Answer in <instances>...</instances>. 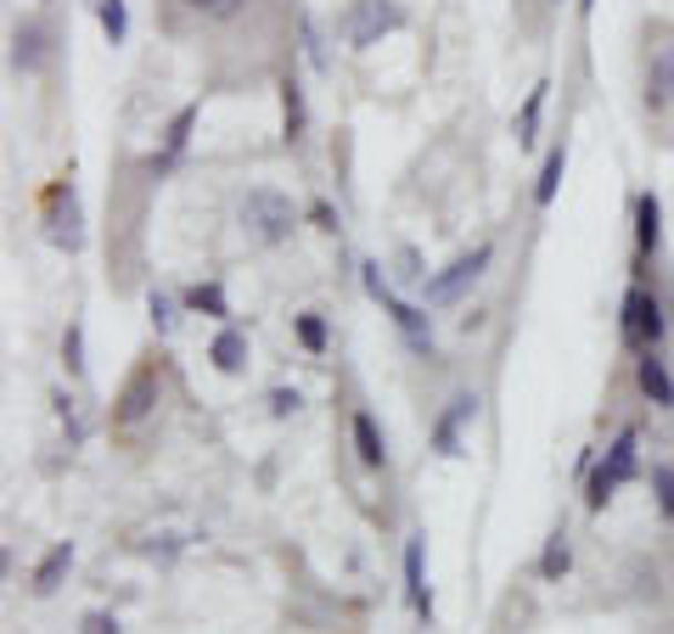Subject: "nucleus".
<instances>
[{
	"instance_id": "obj_1",
	"label": "nucleus",
	"mask_w": 674,
	"mask_h": 634,
	"mask_svg": "<svg viewBox=\"0 0 674 634\" xmlns=\"http://www.w3.org/2000/svg\"><path fill=\"white\" fill-rule=\"evenodd\" d=\"M635 472H641V432L624 427V432L607 443V456H602V461H590V472H584V505H590V511H602L624 483H635Z\"/></svg>"
},
{
	"instance_id": "obj_2",
	"label": "nucleus",
	"mask_w": 674,
	"mask_h": 634,
	"mask_svg": "<svg viewBox=\"0 0 674 634\" xmlns=\"http://www.w3.org/2000/svg\"><path fill=\"white\" fill-rule=\"evenodd\" d=\"M242 225L259 236V242H287L293 236V225H298V208H293V197L287 192H276V186H253L247 197H242Z\"/></svg>"
},
{
	"instance_id": "obj_3",
	"label": "nucleus",
	"mask_w": 674,
	"mask_h": 634,
	"mask_svg": "<svg viewBox=\"0 0 674 634\" xmlns=\"http://www.w3.org/2000/svg\"><path fill=\"white\" fill-rule=\"evenodd\" d=\"M489 258H494V242H478L472 253H456L445 269H439V276H428V282H421V298H428L433 309H445V304H456L478 276H483V269H489Z\"/></svg>"
},
{
	"instance_id": "obj_4",
	"label": "nucleus",
	"mask_w": 674,
	"mask_h": 634,
	"mask_svg": "<svg viewBox=\"0 0 674 634\" xmlns=\"http://www.w3.org/2000/svg\"><path fill=\"white\" fill-rule=\"evenodd\" d=\"M619 331H624V348H635V354L657 348V342H663V331H668L663 304H657L646 287H630V293H624V320H619Z\"/></svg>"
},
{
	"instance_id": "obj_5",
	"label": "nucleus",
	"mask_w": 674,
	"mask_h": 634,
	"mask_svg": "<svg viewBox=\"0 0 674 634\" xmlns=\"http://www.w3.org/2000/svg\"><path fill=\"white\" fill-rule=\"evenodd\" d=\"M394 29H405V7H399V0H355L349 18H344V34L360 51L377 45L382 34H394Z\"/></svg>"
},
{
	"instance_id": "obj_6",
	"label": "nucleus",
	"mask_w": 674,
	"mask_h": 634,
	"mask_svg": "<svg viewBox=\"0 0 674 634\" xmlns=\"http://www.w3.org/2000/svg\"><path fill=\"white\" fill-rule=\"evenodd\" d=\"M382 315L399 326V337H405L421 359L433 354V320H428V309H416V304H405V298H394V293H388V298H382Z\"/></svg>"
},
{
	"instance_id": "obj_7",
	"label": "nucleus",
	"mask_w": 674,
	"mask_h": 634,
	"mask_svg": "<svg viewBox=\"0 0 674 634\" xmlns=\"http://www.w3.org/2000/svg\"><path fill=\"white\" fill-rule=\"evenodd\" d=\"M405 595H410L416 617H433V595H428V539H421V533L405 539Z\"/></svg>"
},
{
	"instance_id": "obj_8",
	"label": "nucleus",
	"mask_w": 674,
	"mask_h": 634,
	"mask_svg": "<svg viewBox=\"0 0 674 634\" xmlns=\"http://www.w3.org/2000/svg\"><path fill=\"white\" fill-rule=\"evenodd\" d=\"M635 382H641V393H646L657 410H674V371H668L663 348H646V354L635 359Z\"/></svg>"
},
{
	"instance_id": "obj_9",
	"label": "nucleus",
	"mask_w": 674,
	"mask_h": 634,
	"mask_svg": "<svg viewBox=\"0 0 674 634\" xmlns=\"http://www.w3.org/2000/svg\"><path fill=\"white\" fill-rule=\"evenodd\" d=\"M467 421H478V393H456L450 410L433 421V449L439 456H461V427Z\"/></svg>"
},
{
	"instance_id": "obj_10",
	"label": "nucleus",
	"mask_w": 674,
	"mask_h": 634,
	"mask_svg": "<svg viewBox=\"0 0 674 634\" xmlns=\"http://www.w3.org/2000/svg\"><path fill=\"white\" fill-rule=\"evenodd\" d=\"M12 62H18L23 73H45V62H51V34H45V23L23 18V23L12 29Z\"/></svg>"
},
{
	"instance_id": "obj_11",
	"label": "nucleus",
	"mask_w": 674,
	"mask_h": 634,
	"mask_svg": "<svg viewBox=\"0 0 674 634\" xmlns=\"http://www.w3.org/2000/svg\"><path fill=\"white\" fill-rule=\"evenodd\" d=\"M349 432H355V449H360V467H371V472H382V467H388V438H382V427H377V416H371V410H355V421H349Z\"/></svg>"
},
{
	"instance_id": "obj_12",
	"label": "nucleus",
	"mask_w": 674,
	"mask_h": 634,
	"mask_svg": "<svg viewBox=\"0 0 674 634\" xmlns=\"http://www.w3.org/2000/svg\"><path fill=\"white\" fill-rule=\"evenodd\" d=\"M646 102L652 108H668L674 102V45H657L646 57Z\"/></svg>"
},
{
	"instance_id": "obj_13",
	"label": "nucleus",
	"mask_w": 674,
	"mask_h": 634,
	"mask_svg": "<svg viewBox=\"0 0 674 634\" xmlns=\"http://www.w3.org/2000/svg\"><path fill=\"white\" fill-rule=\"evenodd\" d=\"M208 359H214L225 377H236V371L247 366V331H242V326H219V337L208 342Z\"/></svg>"
},
{
	"instance_id": "obj_14",
	"label": "nucleus",
	"mask_w": 674,
	"mask_h": 634,
	"mask_svg": "<svg viewBox=\"0 0 674 634\" xmlns=\"http://www.w3.org/2000/svg\"><path fill=\"white\" fill-rule=\"evenodd\" d=\"M51 242L57 247H79V203H73L68 186L51 192Z\"/></svg>"
},
{
	"instance_id": "obj_15",
	"label": "nucleus",
	"mask_w": 674,
	"mask_h": 634,
	"mask_svg": "<svg viewBox=\"0 0 674 634\" xmlns=\"http://www.w3.org/2000/svg\"><path fill=\"white\" fill-rule=\"evenodd\" d=\"M657 242H663V203H657V192H641L635 197V247L657 253Z\"/></svg>"
},
{
	"instance_id": "obj_16",
	"label": "nucleus",
	"mask_w": 674,
	"mask_h": 634,
	"mask_svg": "<svg viewBox=\"0 0 674 634\" xmlns=\"http://www.w3.org/2000/svg\"><path fill=\"white\" fill-rule=\"evenodd\" d=\"M309 130V108H304V84L298 79H282V135L287 146H298Z\"/></svg>"
},
{
	"instance_id": "obj_17",
	"label": "nucleus",
	"mask_w": 674,
	"mask_h": 634,
	"mask_svg": "<svg viewBox=\"0 0 674 634\" xmlns=\"http://www.w3.org/2000/svg\"><path fill=\"white\" fill-rule=\"evenodd\" d=\"M197 119H203V102H186L175 119H168V130H163V163H175V157L186 152V141H192Z\"/></svg>"
},
{
	"instance_id": "obj_18",
	"label": "nucleus",
	"mask_w": 674,
	"mask_h": 634,
	"mask_svg": "<svg viewBox=\"0 0 674 634\" xmlns=\"http://www.w3.org/2000/svg\"><path fill=\"white\" fill-rule=\"evenodd\" d=\"M562 174H568V146H551V152H545V163H540V180H534V203H540V208H551V203H556Z\"/></svg>"
},
{
	"instance_id": "obj_19",
	"label": "nucleus",
	"mask_w": 674,
	"mask_h": 634,
	"mask_svg": "<svg viewBox=\"0 0 674 634\" xmlns=\"http://www.w3.org/2000/svg\"><path fill=\"white\" fill-rule=\"evenodd\" d=\"M186 309H197V315H208V320L231 326V298H225V287H219V282H197V287L186 293Z\"/></svg>"
},
{
	"instance_id": "obj_20",
	"label": "nucleus",
	"mask_w": 674,
	"mask_h": 634,
	"mask_svg": "<svg viewBox=\"0 0 674 634\" xmlns=\"http://www.w3.org/2000/svg\"><path fill=\"white\" fill-rule=\"evenodd\" d=\"M68 567H73V545L62 539V545H51V551H45V562L34 567V590H40V595H51V590L68 579Z\"/></svg>"
},
{
	"instance_id": "obj_21",
	"label": "nucleus",
	"mask_w": 674,
	"mask_h": 634,
	"mask_svg": "<svg viewBox=\"0 0 674 634\" xmlns=\"http://www.w3.org/2000/svg\"><path fill=\"white\" fill-rule=\"evenodd\" d=\"M91 12H96L108 45H124L130 40V7H124V0H91Z\"/></svg>"
},
{
	"instance_id": "obj_22",
	"label": "nucleus",
	"mask_w": 674,
	"mask_h": 634,
	"mask_svg": "<svg viewBox=\"0 0 674 634\" xmlns=\"http://www.w3.org/2000/svg\"><path fill=\"white\" fill-rule=\"evenodd\" d=\"M568 562H573V556H568V533L556 528V533L545 539V551H540V579H545V584H556V579L568 573Z\"/></svg>"
},
{
	"instance_id": "obj_23",
	"label": "nucleus",
	"mask_w": 674,
	"mask_h": 634,
	"mask_svg": "<svg viewBox=\"0 0 674 634\" xmlns=\"http://www.w3.org/2000/svg\"><path fill=\"white\" fill-rule=\"evenodd\" d=\"M545 79L529 90V102H523V113H518V146H534V130H540V113H545Z\"/></svg>"
},
{
	"instance_id": "obj_24",
	"label": "nucleus",
	"mask_w": 674,
	"mask_h": 634,
	"mask_svg": "<svg viewBox=\"0 0 674 634\" xmlns=\"http://www.w3.org/2000/svg\"><path fill=\"white\" fill-rule=\"evenodd\" d=\"M293 331H298V342L309 354H326V320L320 315H293Z\"/></svg>"
},
{
	"instance_id": "obj_25",
	"label": "nucleus",
	"mask_w": 674,
	"mask_h": 634,
	"mask_svg": "<svg viewBox=\"0 0 674 634\" xmlns=\"http://www.w3.org/2000/svg\"><path fill=\"white\" fill-rule=\"evenodd\" d=\"M652 494H657V511L674 522V467H663V461L652 467Z\"/></svg>"
},
{
	"instance_id": "obj_26",
	"label": "nucleus",
	"mask_w": 674,
	"mask_h": 634,
	"mask_svg": "<svg viewBox=\"0 0 674 634\" xmlns=\"http://www.w3.org/2000/svg\"><path fill=\"white\" fill-rule=\"evenodd\" d=\"M186 12H197V18H236L247 0H181Z\"/></svg>"
},
{
	"instance_id": "obj_27",
	"label": "nucleus",
	"mask_w": 674,
	"mask_h": 634,
	"mask_svg": "<svg viewBox=\"0 0 674 634\" xmlns=\"http://www.w3.org/2000/svg\"><path fill=\"white\" fill-rule=\"evenodd\" d=\"M62 359H68V371H84V331H79V320L62 337Z\"/></svg>"
},
{
	"instance_id": "obj_28",
	"label": "nucleus",
	"mask_w": 674,
	"mask_h": 634,
	"mask_svg": "<svg viewBox=\"0 0 674 634\" xmlns=\"http://www.w3.org/2000/svg\"><path fill=\"white\" fill-rule=\"evenodd\" d=\"M146 309H152V326H157V331L175 326V304H168L163 293H152V298H146Z\"/></svg>"
},
{
	"instance_id": "obj_29",
	"label": "nucleus",
	"mask_w": 674,
	"mask_h": 634,
	"mask_svg": "<svg viewBox=\"0 0 674 634\" xmlns=\"http://www.w3.org/2000/svg\"><path fill=\"white\" fill-rule=\"evenodd\" d=\"M399 276H405V282H428V269H421L416 247H405V253H399Z\"/></svg>"
},
{
	"instance_id": "obj_30",
	"label": "nucleus",
	"mask_w": 674,
	"mask_h": 634,
	"mask_svg": "<svg viewBox=\"0 0 674 634\" xmlns=\"http://www.w3.org/2000/svg\"><path fill=\"white\" fill-rule=\"evenodd\" d=\"M304 51H309V62L315 68H326V45H320V34H315V23L304 18Z\"/></svg>"
},
{
	"instance_id": "obj_31",
	"label": "nucleus",
	"mask_w": 674,
	"mask_h": 634,
	"mask_svg": "<svg viewBox=\"0 0 674 634\" xmlns=\"http://www.w3.org/2000/svg\"><path fill=\"white\" fill-rule=\"evenodd\" d=\"M84 634H119V623L108 612H91V617H84Z\"/></svg>"
},
{
	"instance_id": "obj_32",
	"label": "nucleus",
	"mask_w": 674,
	"mask_h": 634,
	"mask_svg": "<svg viewBox=\"0 0 674 634\" xmlns=\"http://www.w3.org/2000/svg\"><path fill=\"white\" fill-rule=\"evenodd\" d=\"M270 410H276V416H287V410H298V393H287V388H276V393H270Z\"/></svg>"
},
{
	"instance_id": "obj_33",
	"label": "nucleus",
	"mask_w": 674,
	"mask_h": 634,
	"mask_svg": "<svg viewBox=\"0 0 674 634\" xmlns=\"http://www.w3.org/2000/svg\"><path fill=\"white\" fill-rule=\"evenodd\" d=\"M315 219H320V231H337V214H331V203H315Z\"/></svg>"
},
{
	"instance_id": "obj_34",
	"label": "nucleus",
	"mask_w": 674,
	"mask_h": 634,
	"mask_svg": "<svg viewBox=\"0 0 674 634\" xmlns=\"http://www.w3.org/2000/svg\"><path fill=\"white\" fill-rule=\"evenodd\" d=\"M579 12H596V0H579Z\"/></svg>"
},
{
	"instance_id": "obj_35",
	"label": "nucleus",
	"mask_w": 674,
	"mask_h": 634,
	"mask_svg": "<svg viewBox=\"0 0 674 634\" xmlns=\"http://www.w3.org/2000/svg\"><path fill=\"white\" fill-rule=\"evenodd\" d=\"M551 7H562V0H551Z\"/></svg>"
}]
</instances>
